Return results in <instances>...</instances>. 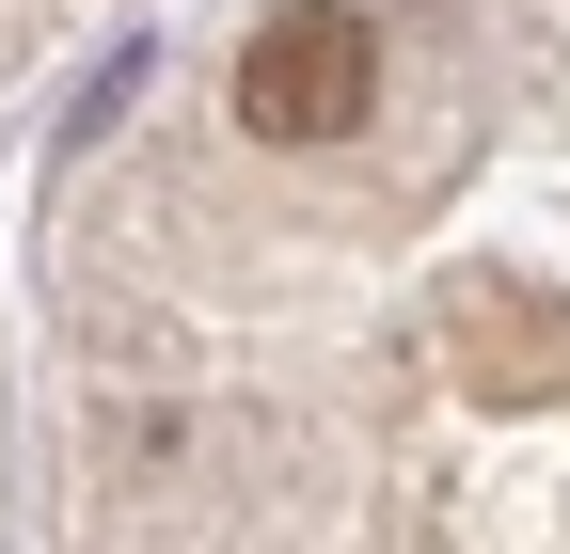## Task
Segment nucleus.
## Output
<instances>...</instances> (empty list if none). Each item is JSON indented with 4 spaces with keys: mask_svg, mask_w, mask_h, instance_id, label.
<instances>
[{
    "mask_svg": "<svg viewBox=\"0 0 570 554\" xmlns=\"http://www.w3.org/2000/svg\"><path fill=\"white\" fill-rule=\"evenodd\" d=\"M365 96H381V48H365L348 0H285L238 48V127L254 144H333V127H365Z\"/></svg>",
    "mask_w": 570,
    "mask_h": 554,
    "instance_id": "obj_1",
    "label": "nucleus"
}]
</instances>
